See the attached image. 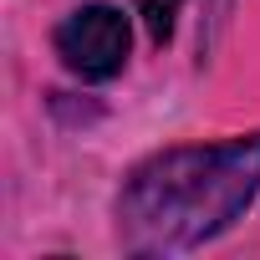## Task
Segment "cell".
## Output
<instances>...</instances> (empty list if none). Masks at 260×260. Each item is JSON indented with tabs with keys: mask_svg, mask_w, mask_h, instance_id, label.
I'll use <instances>...</instances> for the list:
<instances>
[{
	"mask_svg": "<svg viewBox=\"0 0 260 260\" xmlns=\"http://www.w3.org/2000/svg\"><path fill=\"white\" fill-rule=\"evenodd\" d=\"M260 194V133L209 148H169L133 169L117 199L122 245L138 255H179L230 230Z\"/></svg>",
	"mask_w": 260,
	"mask_h": 260,
	"instance_id": "cell-1",
	"label": "cell"
},
{
	"mask_svg": "<svg viewBox=\"0 0 260 260\" xmlns=\"http://www.w3.org/2000/svg\"><path fill=\"white\" fill-rule=\"evenodd\" d=\"M56 56L87 82H107L127 61V21L112 6H82L56 26Z\"/></svg>",
	"mask_w": 260,
	"mask_h": 260,
	"instance_id": "cell-2",
	"label": "cell"
},
{
	"mask_svg": "<svg viewBox=\"0 0 260 260\" xmlns=\"http://www.w3.org/2000/svg\"><path fill=\"white\" fill-rule=\"evenodd\" d=\"M133 6H138V16H143L148 36L164 46V41L174 36V16H179V6H184V0H133Z\"/></svg>",
	"mask_w": 260,
	"mask_h": 260,
	"instance_id": "cell-3",
	"label": "cell"
}]
</instances>
